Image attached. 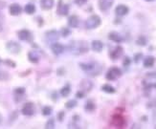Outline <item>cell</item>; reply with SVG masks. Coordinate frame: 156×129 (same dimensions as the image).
<instances>
[{"instance_id":"1","label":"cell","mask_w":156,"mask_h":129,"mask_svg":"<svg viewBox=\"0 0 156 129\" xmlns=\"http://www.w3.org/2000/svg\"><path fill=\"white\" fill-rule=\"evenodd\" d=\"M70 50L75 54H81L88 51V45L85 41H72L70 44Z\"/></svg>"},{"instance_id":"2","label":"cell","mask_w":156,"mask_h":129,"mask_svg":"<svg viewBox=\"0 0 156 129\" xmlns=\"http://www.w3.org/2000/svg\"><path fill=\"white\" fill-rule=\"evenodd\" d=\"M101 23H102L101 17L99 15L94 14V15H91L88 19L86 20L85 26H86L87 29H96L101 25Z\"/></svg>"},{"instance_id":"3","label":"cell","mask_w":156,"mask_h":129,"mask_svg":"<svg viewBox=\"0 0 156 129\" xmlns=\"http://www.w3.org/2000/svg\"><path fill=\"white\" fill-rule=\"evenodd\" d=\"M122 76V71L118 67H111L106 73V79L108 80H116Z\"/></svg>"},{"instance_id":"4","label":"cell","mask_w":156,"mask_h":129,"mask_svg":"<svg viewBox=\"0 0 156 129\" xmlns=\"http://www.w3.org/2000/svg\"><path fill=\"white\" fill-rule=\"evenodd\" d=\"M111 123L112 125H114L117 128H123L126 125V120H124V118L121 114H115L112 117Z\"/></svg>"},{"instance_id":"5","label":"cell","mask_w":156,"mask_h":129,"mask_svg":"<svg viewBox=\"0 0 156 129\" xmlns=\"http://www.w3.org/2000/svg\"><path fill=\"white\" fill-rule=\"evenodd\" d=\"M6 48L12 54H18L21 50V46L15 41H9L6 44Z\"/></svg>"},{"instance_id":"6","label":"cell","mask_w":156,"mask_h":129,"mask_svg":"<svg viewBox=\"0 0 156 129\" xmlns=\"http://www.w3.org/2000/svg\"><path fill=\"white\" fill-rule=\"evenodd\" d=\"M22 114L25 116H32L35 113V105L32 102H27L22 108Z\"/></svg>"},{"instance_id":"7","label":"cell","mask_w":156,"mask_h":129,"mask_svg":"<svg viewBox=\"0 0 156 129\" xmlns=\"http://www.w3.org/2000/svg\"><path fill=\"white\" fill-rule=\"evenodd\" d=\"M113 3H114V0H99L98 4L101 11H106L112 7Z\"/></svg>"},{"instance_id":"8","label":"cell","mask_w":156,"mask_h":129,"mask_svg":"<svg viewBox=\"0 0 156 129\" xmlns=\"http://www.w3.org/2000/svg\"><path fill=\"white\" fill-rule=\"evenodd\" d=\"M124 53V49L123 47H121V46H117L114 50H113L111 53H110V57H111V59L113 60H116L118 58H120L122 56V54Z\"/></svg>"},{"instance_id":"9","label":"cell","mask_w":156,"mask_h":129,"mask_svg":"<svg viewBox=\"0 0 156 129\" xmlns=\"http://www.w3.org/2000/svg\"><path fill=\"white\" fill-rule=\"evenodd\" d=\"M51 49H52V52L56 56H58V54H61L63 53L64 51V46L61 44V43H54V44L51 45Z\"/></svg>"},{"instance_id":"10","label":"cell","mask_w":156,"mask_h":129,"mask_svg":"<svg viewBox=\"0 0 156 129\" xmlns=\"http://www.w3.org/2000/svg\"><path fill=\"white\" fill-rule=\"evenodd\" d=\"M128 11H129V9H128V7H126V5H119L116 7L115 13L119 16H124V15H126V14H127Z\"/></svg>"},{"instance_id":"11","label":"cell","mask_w":156,"mask_h":129,"mask_svg":"<svg viewBox=\"0 0 156 129\" xmlns=\"http://www.w3.org/2000/svg\"><path fill=\"white\" fill-rule=\"evenodd\" d=\"M108 38L110 40H112V41H115V42H122L123 41V37H122L121 34L117 33V32H111V33H109Z\"/></svg>"},{"instance_id":"12","label":"cell","mask_w":156,"mask_h":129,"mask_svg":"<svg viewBox=\"0 0 156 129\" xmlns=\"http://www.w3.org/2000/svg\"><path fill=\"white\" fill-rule=\"evenodd\" d=\"M22 9L20 7V5L18 4H13L10 6V13L12 15H18L21 13Z\"/></svg>"},{"instance_id":"13","label":"cell","mask_w":156,"mask_h":129,"mask_svg":"<svg viewBox=\"0 0 156 129\" xmlns=\"http://www.w3.org/2000/svg\"><path fill=\"white\" fill-rule=\"evenodd\" d=\"M69 11V7L66 4H62V1L59 2V5L58 7V13H59L61 15H66Z\"/></svg>"},{"instance_id":"14","label":"cell","mask_w":156,"mask_h":129,"mask_svg":"<svg viewBox=\"0 0 156 129\" xmlns=\"http://www.w3.org/2000/svg\"><path fill=\"white\" fill-rule=\"evenodd\" d=\"M18 38L20 40H29L31 38V33L28 30H21L18 33Z\"/></svg>"},{"instance_id":"15","label":"cell","mask_w":156,"mask_h":129,"mask_svg":"<svg viewBox=\"0 0 156 129\" xmlns=\"http://www.w3.org/2000/svg\"><path fill=\"white\" fill-rule=\"evenodd\" d=\"M40 6L43 10H50L54 6V0H40Z\"/></svg>"},{"instance_id":"16","label":"cell","mask_w":156,"mask_h":129,"mask_svg":"<svg viewBox=\"0 0 156 129\" xmlns=\"http://www.w3.org/2000/svg\"><path fill=\"white\" fill-rule=\"evenodd\" d=\"M155 63V57L154 56H147L144 60V66L146 68H151Z\"/></svg>"},{"instance_id":"17","label":"cell","mask_w":156,"mask_h":129,"mask_svg":"<svg viewBox=\"0 0 156 129\" xmlns=\"http://www.w3.org/2000/svg\"><path fill=\"white\" fill-rule=\"evenodd\" d=\"M92 49L95 52H102V50L104 49L103 42L100 41V40H94L92 42Z\"/></svg>"},{"instance_id":"18","label":"cell","mask_w":156,"mask_h":129,"mask_svg":"<svg viewBox=\"0 0 156 129\" xmlns=\"http://www.w3.org/2000/svg\"><path fill=\"white\" fill-rule=\"evenodd\" d=\"M68 24H69L70 27L72 28H76L78 27L79 25V18L77 15H71L68 19Z\"/></svg>"},{"instance_id":"19","label":"cell","mask_w":156,"mask_h":129,"mask_svg":"<svg viewBox=\"0 0 156 129\" xmlns=\"http://www.w3.org/2000/svg\"><path fill=\"white\" fill-rule=\"evenodd\" d=\"M28 58H29V60L31 62H33V63H36V62H38V60H39V56H38V54L36 53V52H30L29 54H28Z\"/></svg>"},{"instance_id":"20","label":"cell","mask_w":156,"mask_h":129,"mask_svg":"<svg viewBox=\"0 0 156 129\" xmlns=\"http://www.w3.org/2000/svg\"><path fill=\"white\" fill-rule=\"evenodd\" d=\"M102 90H103L104 92H106V93H108V94H113V93H115V92H116L115 88L110 84L103 85V86H102Z\"/></svg>"},{"instance_id":"21","label":"cell","mask_w":156,"mask_h":129,"mask_svg":"<svg viewBox=\"0 0 156 129\" xmlns=\"http://www.w3.org/2000/svg\"><path fill=\"white\" fill-rule=\"evenodd\" d=\"M24 10L28 14H33L36 11V7H35V5H33V4H27L25 6Z\"/></svg>"},{"instance_id":"22","label":"cell","mask_w":156,"mask_h":129,"mask_svg":"<svg viewBox=\"0 0 156 129\" xmlns=\"http://www.w3.org/2000/svg\"><path fill=\"white\" fill-rule=\"evenodd\" d=\"M147 38L145 37L144 36H140L136 40V43L139 45V46H146L147 45Z\"/></svg>"},{"instance_id":"23","label":"cell","mask_w":156,"mask_h":129,"mask_svg":"<svg viewBox=\"0 0 156 129\" xmlns=\"http://www.w3.org/2000/svg\"><path fill=\"white\" fill-rule=\"evenodd\" d=\"M95 108H96V106L94 104V102H93L92 100H88L87 103H86V105H85V109H86V110L89 111V112H91V111H94Z\"/></svg>"},{"instance_id":"24","label":"cell","mask_w":156,"mask_h":129,"mask_svg":"<svg viewBox=\"0 0 156 129\" xmlns=\"http://www.w3.org/2000/svg\"><path fill=\"white\" fill-rule=\"evenodd\" d=\"M70 91H71L70 87L68 85H66V86H64V87L61 90V95L62 97H67L68 95L70 94Z\"/></svg>"},{"instance_id":"25","label":"cell","mask_w":156,"mask_h":129,"mask_svg":"<svg viewBox=\"0 0 156 129\" xmlns=\"http://www.w3.org/2000/svg\"><path fill=\"white\" fill-rule=\"evenodd\" d=\"M81 68L83 69V70L84 71H90L92 70L93 68H94V66H93L92 64H85V63H81Z\"/></svg>"},{"instance_id":"26","label":"cell","mask_w":156,"mask_h":129,"mask_svg":"<svg viewBox=\"0 0 156 129\" xmlns=\"http://www.w3.org/2000/svg\"><path fill=\"white\" fill-rule=\"evenodd\" d=\"M52 113V108L49 107V106H45L42 109V115H44V116H49Z\"/></svg>"},{"instance_id":"27","label":"cell","mask_w":156,"mask_h":129,"mask_svg":"<svg viewBox=\"0 0 156 129\" xmlns=\"http://www.w3.org/2000/svg\"><path fill=\"white\" fill-rule=\"evenodd\" d=\"M76 105H77V101H76V100H74V99L69 100V101H67L66 103H65V107H66V108H69V109L73 108V107H75Z\"/></svg>"},{"instance_id":"28","label":"cell","mask_w":156,"mask_h":129,"mask_svg":"<svg viewBox=\"0 0 156 129\" xmlns=\"http://www.w3.org/2000/svg\"><path fill=\"white\" fill-rule=\"evenodd\" d=\"M54 127H55V122H54V120L51 119L46 122V124H45V128L50 129V128H54Z\"/></svg>"},{"instance_id":"29","label":"cell","mask_w":156,"mask_h":129,"mask_svg":"<svg viewBox=\"0 0 156 129\" xmlns=\"http://www.w3.org/2000/svg\"><path fill=\"white\" fill-rule=\"evenodd\" d=\"M70 34H71V31L69 30V29H67V28L62 29V31H61V36H62L66 37V36H69Z\"/></svg>"},{"instance_id":"30","label":"cell","mask_w":156,"mask_h":129,"mask_svg":"<svg viewBox=\"0 0 156 129\" xmlns=\"http://www.w3.org/2000/svg\"><path fill=\"white\" fill-rule=\"evenodd\" d=\"M123 65L124 66V67H127V66H129L130 65V58L129 57H124V62H123Z\"/></svg>"},{"instance_id":"31","label":"cell","mask_w":156,"mask_h":129,"mask_svg":"<svg viewBox=\"0 0 156 129\" xmlns=\"http://www.w3.org/2000/svg\"><path fill=\"white\" fill-rule=\"evenodd\" d=\"M15 93L17 94V95H23L25 93V89L24 88H16Z\"/></svg>"},{"instance_id":"32","label":"cell","mask_w":156,"mask_h":129,"mask_svg":"<svg viewBox=\"0 0 156 129\" xmlns=\"http://www.w3.org/2000/svg\"><path fill=\"white\" fill-rule=\"evenodd\" d=\"M87 2V0H75V3L79 6H83Z\"/></svg>"},{"instance_id":"33","label":"cell","mask_w":156,"mask_h":129,"mask_svg":"<svg viewBox=\"0 0 156 129\" xmlns=\"http://www.w3.org/2000/svg\"><path fill=\"white\" fill-rule=\"evenodd\" d=\"M141 57H142V54H135V56H134V61H135L136 63H138L139 61H140Z\"/></svg>"},{"instance_id":"34","label":"cell","mask_w":156,"mask_h":129,"mask_svg":"<svg viewBox=\"0 0 156 129\" xmlns=\"http://www.w3.org/2000/svg\"><path fill=\"white\" fill-rule=\"evenodd\" d=\"M63 116H64L63 112H61V113L58 115V120H61V122H62V120H63Z\"/></svg>"},{"instance_id":"35","label":"cell","mask_w":156,"mask_h":129,"mask_svg":"<svg viewBox=\"0 0 156 129\" xmlns=\"http://www.w3.org/2000/svg\"><path fill=\"white\" fill-rule=\"evenodd\" d=\"M83 96H84V93H83V92H81V91H80V92H78V93H77V97H80V99L83 97Z\"/></svg>"},{"instance_id":"36","label":"cell","mask_w":156,"mask_h":129,"mask_svg":"<svg viewBox=\"0 0 156 129\" xmlns=\"http://www.w3.org/2000/svg\"><path fill=\"white\" fill-rule=\"evenodd\" d=\"M6 63H9V64H11V65H12V67H15V63H13V62H12V61H10V60H7Z\"/></svg>"},{"instance_id":"37","label":"cell","mask_w":156,"mask_h":129,"mask_svg":"<svg viewBox=\"0 0 156 129\" xmlns=\"http://www.w3.org/2000/svg\"><path fill=\"white\" fill-rule=\"evenodd\" d=\"M1 122H2V116L0 115V123H1Z\"/></svg>"},{"instance_id":"38","label":"cell","mask_w":156,"mask_h":129,"mask_svg":"<svg viewBox=\"0 0 156 129\" xmlns=\"http://www.w3.org/2000/svg\"><path fill=\"white\" fill-rule=\"evenodd\" d=\"M147 1H153V0H147Z\"/></svg>"},{"instance_id":"39","label":"cell","mask_w":156,"mask_h":129,"mask_svg":"<svg viewBox=\"0 0 156 129\" xmlns=\"http://www.w3.org/2000/svg\"><path fill=\"white\" fill-rule=\"evenodd\" d=\"M0 61H1V60H0Z\"/></svg>"}]
</instances>
